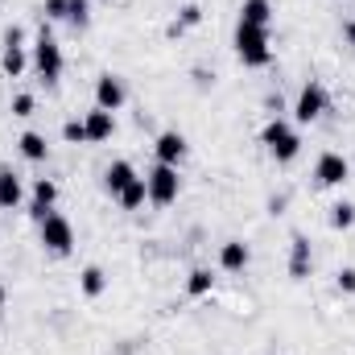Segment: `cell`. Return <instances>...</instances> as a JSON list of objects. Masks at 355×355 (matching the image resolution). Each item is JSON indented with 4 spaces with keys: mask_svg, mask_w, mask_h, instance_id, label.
I'll return each instance as SVG.
<instances>
[{
    "mask_svg": "<svg viewBox=\"0 0 355 355\" xmlns=\"http://www.w3.org/2000/svg\"><path fill=\"white\" fill-rule=\"evenodd\" d=\"M236 54L244 67H268L272 62V50H268V29L257 25H240L236 29Z\"/></svg>",
    "mask_w": 355,
    "mask_h": 355,
    "instance_id": "6da1fadb",
    "label": "cell"
},
{
    "mask_svg": "<svg viewBox=\"0 0 355 355\" xmlns=\"http://www.w3.org/2000/svg\"><path fill=\"white\" fill-rule=\"evenodd\" d=\"M261 141L268 145V153H272V162H293L297 153H302V137L285 124V120H272V124H265V132H261Z\"/></svg>",
    "mask_w": 355,
    "mask_h": 355,
    "instance_id": "7a4b0ae2",
    "label": "cell"
},
{
    "mask_svg": "<svg viewBox=\"0 0 355 355\" xmlns=\"http://www.w3.org/2000/svg\"><path fill=\"white\" fill-rule=\"evenodd\" d=\"M33 67H37V75H42L46 83H58V79H62V46L50 37L46 25H42V37H37V46H33Z\"/></svg>",
    "mask_w": 355,
    "mask_h": 355,
    "instance_id": "3957f363",
    "label": "cell"
},
{
    "mask_svg": "<svg viewBox=\"0 0 355 355\" xmlns=\"http://www.w3.org/2000/svg\"><path fill=\"white\" fill-rule=\"evenodd\" d=\"M145 186H149V202H157V207H170L178 198V190H182V178H178V166H153L149 174H145Z\"/></svg>",
    "mask_w": 355,
    "mask_h": 355,
    "instance_id": "277c9868",
    "label": "cell"
},
{
    "mask_svg": "<svg viewBox=\"0 0 355 355\" xmlns=\"http://www.w3.org/2000/svg\"><path fill=\"white\" fill-rule=\"evenodd\" d=\"M71 244H75V227H71L62 215H54V211H50V215L42 219V248H46V252H54V257H67V252H71Z\"/></svg>",
    "mask_w": 355,
    "mask_h": 355,
    "instance_id": "5b68a950",
    "label": "cell"
},
{
    "mask_svg": "<svg viewBox=\"0 0 355 355\" xmlns=\"http://www.w3.org/2000/svg\"><path fill=\"white\" fill-rule=\"evenodd\" d=\"M327 103H331V95H327V87L310 79V83L302 87V95H297V107H293L297 124H310V120H318V116L327 112Z\"/></svg>",
    "mask_w": 355,
    "mask_h": 355,
    "instance_id": "8992f818",
    "label": "cell"
},
{
    "mask_svg": "<svg viewBox=\"0 0 355 355\" xmlns=\"http://www.w3.org/2000/svg\"><path fill=\"white\" fill-rule=\"evenodd\" d=\"M124 99H128V91H124V79H120V75H99V79H95V107L120 112Z\"/></svg>",
    "mask_w": 355,
    "mask_h": 355,
    "instance_id": "52a82bcc",
    "label": "cell"
},
{
    "mask_svg": "<svg viewBox=\"0 0 355 355\" xmlns=\"http://www.w3.org/2000/svg\"><path fill=\"white\" fill-rule=\"evenodd\" d=\"M314 178H318V186H343L352 178V166H347L343 153H322L318 166H314Z\"/></svg>",
    "mask_w": 355,
    "mask_h": 355,
    "instance_id": "ba28073f",
    "label": "cell"
},
{
    "mask_svg": "<svg viewBox=\"0 0 355 355\" xmlns=\"http://www.w3.org/2000/svg\"><path fill=\"white\" fill-rule=\"evenodd\" d=\"M153 153H157V162H162V166H178V162L186 157V137L174 132V128H170V132H162V137L153 141Z\"/></svg>",
    "mask_w": 355,
    "mask_h": 355,
    "instance_id": "9c48e42d",
    "label": "cell"
},
{
    "mask_svg": "<svg viewBox=\"0 0 355 355\" xmlns=\"http://www.w3.org/2000/svg\"><path fill=\"white\" fill-rule=\"evenodd\" d=\"M54 198H58V186H54L50 178H37V182H33V207H29V215H33V219L42 223V219L50 215Z\"/></svg>",
    "mask_w": 355,
    "mask_h": 355,
    "instance_id": "30bf717a",
    "label": "cell"
},
{
    "mask_svg": "<svg viewBox=\"0 0 355 355\" xmlns=\"http://www.w3.org/2000/svg\"><path fill=\"white\" fill-rule=\"evenodd\" d=\"M252 261V248L244 244V240H227L223 248H219V265L227 268V272H244Z\"/></svg>",
    "mask_w": 355,
    "mask_h": 355,
    "instance_id": "8fae6325",
    "label": "cell"
},
{
    "mask_svg": "<svg viewBox=\"0 0 355 355\" xmlns=\"http://www.w3.org/2000/svg\"><path fill=\"white\" fill-rule=\"evenodd\" d=\"M83 124H87V141H107L112 132H116V116L112 112H103V107H95L83 116Z\"/></svg>",
    "mask_w": 355,
    "mask_h": 355,
    "instance_id": "7c38bea8",
    "label": "cell"
},
{
    "mask_svg": "<svg viewBox=\"0 0 355 355\" xmlns=\"http://www.w3.org/2000/svg\"><path fill=\"white\" fill-rule=\"evenodd\" d=\"M240 25L268 29V25H272V4H268V0H244V4H240Z\"/></svg>",
    "mask_w": 355,
    "mask_h": 355,
    "instance_id": "4fadbf2b",
    "label": "cell"
},
{
    "mask_svg": "<svg viewBox=\"0 0 355 355\" xmlns=\"http://www.w3.org/2000/svg\"><path fill=\"white\" fill-rule=\"evenodd\" d=\"M128 182H137V170H132L128 162H112V166H107V178H103V186H107V194H112V198H120Z\"/></svg>",
    "mask_w": 355,
    "mask_h": 355,
    "instance_id": "5bb4252c",
    "label": "cell"
},
{
    "mask_svg": "<svg viewBox=\"0 0 355 355\" xmlns=\"http://www.w3.org/2000/svg\"><path fill=\"white\" fill-rule=\"evenodd\" d=\"M21 194H25L21 190V178L12 174V170H0V207L4 211H17L21 207Z\"/></svg>",
    "mask_w": 355,
    "mask_h": 355,
    "instance_id": "9a60e30c",
    "label": "cell"
},
{
    "mask_svg": "<svg viewBox=\"0 0 355 355\" xmlns=\"http://www.w3.org/2000/svg\"><path fill=\"white\" fill-rule=\"evenodd\" d=\"M17 149H21V157H25V162H46V157H50V145H46V137H42V132H21Z\"/></svg>",
    "mask_w": 355,
    "mask_h": 355,
    "instance_id": "2e32d148",
    "label": "cell"
},
{
    "mask_svg": "<svg viewBox=\"0 0 355 355\" xmlns=\"http://www.w3.org/2000/svg\"><path fill=\"white\" fill-rule=\"evenodd\" d=\"M289 277H310V240L306 236H293V257H289Z\"/></svg>",
    "mask_w": 355,
    "mask_h": 355,
    "instance_id": "e0dca14e",
    "label": "cell"
},
{
    "mask_svg": "<svg viewBox=\"0 0 355 355\" xmlns=\"http://www.w3.org/2000/svg\"><path fill=\"white\" fill-rule=\"evenodd\" d=\"M79 289H83V297H99L103 289H107V277H103V268L99 265H87L79 272Z\"/></svg>",
    "mask_w": 355,
    "mask_h": 355,
    "instance_id": "ac0fdd59",
    "label": "cell"
},
{
    "mask_svg": "<svg viewBox=\"0 0 355 355\" xmlns=\"http://www.w3.org/2000/svg\"><path fill=\"white\" fill-rule=\"evenodd\" d=\"M145 198H149V186H145V178H137V182H128V186H124L120 207H124V211H137V207H145Z\"/></svg>",
    "mask_w": 355,
    "mask_h": 355,
    "instance_id": "d6986e66",
    "label": "cell"
},
{
    "mask_svg": "<svg viewBox=\"0 0 355 355\" xmlns=\"http://www.w3.org/2000/svg\"><path fill=\"white\" fill-rule=\"evenodd\" d=\"M25 62H29V58H25V50H21V46H4V58H0V71H4L8 79H17V75L25 71Z\"/></svg>",
    "mask_w": 355,
    "mask_h": 355,
    "instance_id": "ffe728a7",
    "label": "cell"
},
{
    "mask_svg": "<svg viewBox=\"0 0 355 355\" xmlns=\"http://www.w3.org/2000/svg\"><path fill=\"white\" fill-rule=\"evenodd\" d=\"M211 285H215L211 268H194L190 281H186V293H190V297H202V293H211Z\"/></svg>",
    "mask_w": 355,
    "mask_h": 355,
    "instance_id": "44dd1931",
    "label": "cell"
},
{
    "mask_svg": "<svg viewBox=\"0 0 355 355\" xmlns=\"http://www.w3.org/2000/svg\"><path fill=\"white\" fill-rule=\"evenodd\" d=\"M331 223H335L339 232L355 227V207H352V202H335V207H331Z\"/></svg>",
    "mask_w": 355,
    "mask_h": 355,
    "instance_id": "7402d4cb",
    "label": "cell"
},
{
    "mask_svg": "<svg viewBox=\"0 0 355 355\" xmlns=\"http://www.w3.org/2000/svg\"><path fill=\"white\" fill-rule=\"evenodd\" d=\"M67 21L75 25V29H83L91 21V0H71V8H67Z\"/></svg>",
    "mask_w": 355,
    "mask_h": 355,
    "instance_id": "603a6c76",
    "label": "cell"
},
{
    "mask_svg": "<svg viewBox=\"0 0 355 355\" xmlns=\"http://www.w3.org/2000/svg\"><path fill=\"white\" fill-rule=\"evenodd\" d=\"M62 141H71V145H87V124H83V120H67V124H62Z\"/></svg>",
    "mask_w": 355,
    "mask_h": 355,
    "instance_id": "cb8c5ba5",
    "label": "cell"
},
{
    "mask_svg": "<svg viewBox=\"0 0 355 355\" xmlns=\"http://www.w3.org/2000/svg\"><path fill=\"white\" fill-rule=\"evenodd\" d=\"M67 8H71V0H46V4H42L46 21H67Z\"/></svg>",
    "mask_w": 355,
    "mask_h": 355,
    "instance_id": "d4e9b609",
    "label": "cell"
},
{
    "mask_svg": "<svg viewBox=\"0 0 355 355\" xmlns=\"http://www.w3.org/2000/svg\"><path fill=\"white\" fill-rule=\"evenodd\" d=\"M202 21V8L198 4H182V12H178V25L186 29V25H198Z\"/></svg>",
    "mask_w": 355,
    "mask_h": 355,
    "instance_id": "484cf974",
    "label": "cell"
},
{
    "mask_svg": "<svg viewBox=\"0 0 355 355\" xmlns=\"http://www.w3.org/2000/svg\"><path fill=\"white\" fill-rule=\"evenodd\" d=\"M335 285H339V293H355V268H339Z\"/></svg>",
    "mask_w": 355,
    "mask_h": 355,
    "instance_id": "4316f807",
    "label": "cell"
},
{
    "mask_svg": "<svg viewBox=\"0 0 355 355\" xmlns=\"http://www.w3.org/2000/svg\"><path fill=\"white\" fill-rule=\"evenodd\" d=\"M12 116H33V95H17L12 99Z\"/></svg>",
    "mask_w": 355,
    "mask_h": 355,
    "instance_id": "83f0119b",
    "label": "cell"
},
{
    "mask_svg": "<svg viewBox=\"0 0 355 355\" xmlns=\"http://www.w3.org/2000/svg\"><path fill=\"white\" fill-rule=\"evenodd\" d=\"M343 42H347V46H355V21H347V25H343Z\"/></svg>",
    "mask_w": 355,
    "mask_h": 355,
    "instance_id": "f1b7e54d",
    "label": "cell"
},
{
    "mask_svg": "<svg viewBox=\"0 0 355 355\" xmlns=\"http://www.w3.org/2000/svg\"><path fill=\"white\" fill-rule=\"evenodd\" d=\"M4 297H8V289H4V285H0V306H4Z\"/></svg>",
    "mask_w": 355,
    "mask_h": 355,
    "instance_id": "f546056e",
    "label": "cell"
},
{
    "mask_svg": "<svg viewBox=\"0 0 355 355\" xmlns=\"http://www.w3.org/2000/svg\"><path fill=\"white\" fill-rule=\"evenodd\" d=\"M99 4H112V0H99Z\"/></svg>",
    "mask_w": 355,
    "mask_h": 355,
    "instance_id": "4dcf8cb0",
    "label": "cell"
}]
</instances>
